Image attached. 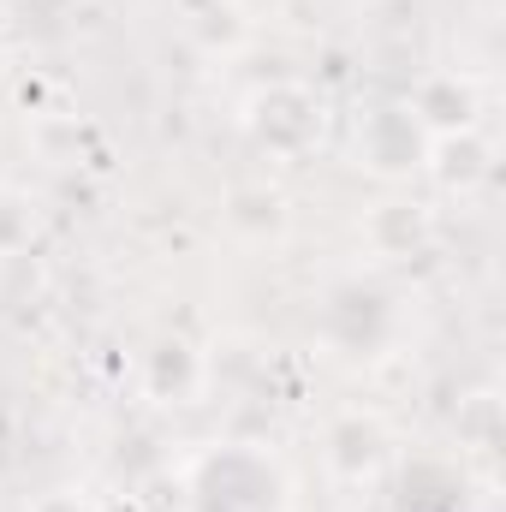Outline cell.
Instances as JSON below:
<instances>
[{"label":"cell","instance_id":"3","mask_svg":"<svg viewBox=\"0 0 506 512\" xmlns=\"http://www.w3.org/2000/svg\"><path fill=\"white\" fill-rule=\"evenodd\" d=\"M245 131L256 137V149L292 161V155H304V149L322 137V102H316L304 84L280 78V84L256 90L251 102H245Z\"/></svg>","mask_w":506,"mask_h":512},{"label":"cell","instance_id":"5","mask_svg":"<svg viewBox=\"0 0 506 512\" xmlns=\"http://www.w3.org/2000/svg\"><path fill=\"white\" fill-rule=\"evenodd\" d=\"M364 239H370V251H376L381 262L417 256V251H429V239H435V215H429L423 203H399V197H387L376 215H370Z\"/></svg>","mask_w":506,"mask_h":512},{"label":"cell","instance_id":"2","mask_svg":"<svg viewBox=\"0 0 506 512\" xmlns=\"http://www.w3.org/2000/svg\"><path fill=\"white\" fill-rule=\"evenodd\" d=\"M429 126L411 114V102H381L370 108L358 131H352V155H358V167L364 173H376L387 185H399V179H411V173H423L429 167Z\"/></svg>","mask_w":506,"mask_h":512},{"label":"cell","instance_id":"7","mask_svg":"<svg viewBox=\"0 0 506 512\" xmlns=\"http://www.w3.org/2000/svg\"><path fill=\"white\" fill-rule=\"evenodd\" d=\"M30 512H102L84 489H48L42 501H30Z\"/></svg>","mask_w":506,"mask_h":512},{"label":"cell","instance_id":"4","mask_svg":"<svg viewBox=\"0 0 506 512\" xmlns=\"http://www.w3.org/2000/svg\"><path fill=\"white\" fill-rule=\"evenodd\" d=\"M387 447H393V435L381 429L376 411H346V417H334L328 423V471L340 477V483H370L381 465H387Z\"/></svg>","mask_w":506,"mask_h":512},{"label":"cell","instance_id":"1","mask_svg":"<svg viewBox=\"0 0 506 512\" xmlns=\"http://www.w3.org/2000/svg\"><path fill=\"white\" fill-rule=\"evenodd\" d=\"M185 512H292V471L256 441H215L185 465Z\"/></svg>","mask_w":506,"mask_h":512},{"label":"cell","instance_id":"6","mask_svg":"<svg viewBox=\"0 0 506 512\" xmlns=\"http://www.w3.org/2000/svg\"><path fill=\"white\" fill-rule=\"evenodd\" d=\"M423 173H435L447 191H471V185L489 179V143L477 137V126L447 131V137L429 143V167H423Z\"/></svg>","mask_w":506,"mask_h":512}]
</instances>
